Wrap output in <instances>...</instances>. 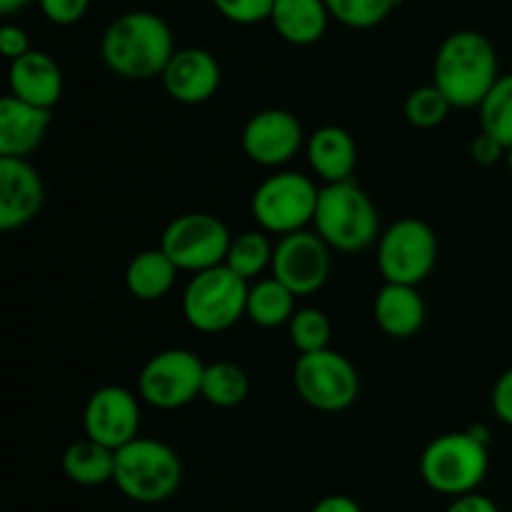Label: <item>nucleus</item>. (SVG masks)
<instances>
[{
	"instance_id": "1",
	"label": "nucleus",
	"mask_w": 512,
	"mask_h": 512,
	"mask_svg": "<svg viewBox=\"0 0 512 512\" xmlns=\"http://www.w3.org/2000/svg\"><path fill=\"white\" fill-rule=\"evenodd\" d=\"M173 30L150 10L118 15L100 38L105 68L125 80H153L163 75L175 55Z\"/></svg>"
},
{
	"instance_id": "39",
	"label": "nucleus",
	"mask_w": 512,
	"mask_h": 512,
	"mask_svg": "<svg viewBox=\"0 0 512 512\" xmlns=\"http://www.w3.org/2000/svg\"><path fill=\"white\" fill-rule=\"evenodd\" d=\"M505 163H508V170L512 173V148L508 150V158H505Z\"/></svg>"
},
{
	"instance_id": "10",
	"label": "nucleus",
	"mask_w": 512,
	"mask_h": 512,
	"mask_svg": "<svg viewBox=\"0 0 512 512\" xmlns=\"http://www.w3.org/2000/svg\"><path fill=\"white\" fill-rule=\"evenodd\" d=\"M228 225L213 213H183L165 225L158 248L168 255L180 273L198 275L225 265L230 248Z\"/></svg>"
},
{
	"instance_id": "28",
	"label": "nucleus",
	"mask_w": 512,
	"mask_h": 512,
	"mask_svg": "<svg viewBox=\"0 0 512 512\" xmlns=\"http://www.w3.org/2000/svg\"><path fill=\"white\" fill-rule=\"evenodd\" d=\"M288 335L293 348L300 355L320 353V350L330 348V338H333V325L330 318L320 308H298L293 320L288 323Z\"/></svg>"
},
{
	"instance_id": "29",
	"label": "nucleus",
	"mask_w": 512,
	"mask_h": 512,
	"mask_svg": "<svg viewBox=\"0 0 512 512\" xmlns=\"http://www.w3.org/2000/svg\"><path fill=\"white\" fill-rule=\"evenodd\" d=\"M403 0H325L330 18L353 30H370L388 20Z\"/></svg>"
},
{
	"instance_id": "16",
	"label": "nucleus",
	"mask_w": 512,
	"mask_h": 512,
	"mask_svg": "<svg viewBox=\"0 0 512 512\" xmlns=\"http://www.w3.org/2000/svg\"><path fill=\"white\" fill-rule=\"evenodd\" d=\"M163 88L175 103L180 105H200L208 103L223 83V70L218 58L210 50L188 45V48L175 50L168 68L160 75Z\"/></svg>"
},
{
	"instance_id": "38",
	"label": "nucleus",
	"mask_w": 512,
	"mask_h": 512,
	"mask_svg": "<svg viewBox=\"0 0 512 512\" xmlns=\"http://www.w3.org/2000/svg\"><path fill=\"white\" fill-rule=\"evenodd\" d=\"M30 0H0V13L3 15H13L18 10H23Z\"/></svg>"
},
{
	"instance_id": "14",
	"label": "nucleus",
	"mask_w": 512,
	"mask_h": 512,
	"mask_svg": "<svg viewBox=\"0 0 512 512\" xmlns=\"http://www.w3.org/2000/svg\"><path fill=\"white\" fill-rule=\"evenodd\" d=\"M140 395L120 385H103L88 398L83 410L85 438L120 450L140 438Z\"/></svg>"
},
{
	"instance_id": "32",
	"label": "nucleus",
	"mask_w": 512,
	"mask_h": 512,
	"mask_svg": "<svg viewBox=\"0 0 512 512\" xmlns=\"http://www.w3.org/2000/svg\"><path fill=\"white\" fill-rule=\"evenodd\" d=\"M40 10L53 25H75L85 18L90 8V0H38Z\"/></svg>"
},
{
	"instance_id": "22",
	"label": "nucleus",
	"mask_w": 512,
	"mask_h": 512,
	"mask_svg": "<svg viewBox=\"0 0 512 512\" xmlns=\"http://www.w3.org/2000/svg\"><path fill=\"white\" fill-rule=\"evenodd\" d=\"M180 270L160 248L140 250L125 268V288L143 303H155L173 290Z\"/></svg>"
},
{
	"instance_id": "30",
	"label": "nucleus",
	"mask_w": 512,
	"mask_h": 512,
	"mask_svg": "<svg viewBox=\"0 0 512 512\" xmlns=\"http://www.w3.org/2000/svg\"><path fill=\"white\" fill-rule=\"evenodd\" d=\"M450 110H453L450 100L433 83L420 85L405 98V118L413 128L420 130H433L443 125L448 120Z\"/></svg>"
},
{
	"instance_id": "36",
	"label": "nucleus",
	"mask_w": 512,
	"mask_h": 512,
	"mask_svg": "<svg viewBox=\"0 0 512 512\" xmlns=\"http://www.w3.org/2000/svg\"><path fill=\"white\" fill-rule=\"evenodd\" d=\"M445 512H500V510L488 495L468 493V495H460V498H453V503L445 508Z\"/></svg>"
},
{
	"instance_id": "37",
	"label": "nucleus",
	"mask_w": 512,
	"mask_h": 512,
	"mask_svg": "<svg viewBox=\"0 0 512 512\" xmlns=\"http://www.w3.org/2000/svg\"><path fill=\"white\" fill-rule=\"evenodd\" d=\"M310 512H363V508L350 495H325Z\"/></svg>"
},
{
	"instance_id": "25",
	"label": "nucleus",
	"mask_w": 512,
	"mask_h": 512,
	"mask_svg": "<svg viewBox=\"0 0 512 512\" xmlns=\"http://www.w3.org/2000/svg\"><path fill=\"white\" fill-rule=\"evenodd\" d=\"M273 253L275 243H270L268 233H263L260 228L245 230V233L233 235V240H230L225 268L233 270L245 283H255V280L263 278V273H270Z\"/></svg>"
},
{
	"instance_id": "31",
	"label": "nucleus",
	"mask_w": 512,
	"mask_h": 512,
	"mask_svg": "<svg viewBox=\"0 0 512 512\" xmlns=\"http://www.w3.org/2000/svg\"><path fill=\"white\" fill-rule=\"evenodd\" d=\"M275 0H213V8L235 25H255L270 20Z\"/></svg>"
},
{
	"instance_id": "6",
	"label": "nucleus",
	"mask_w": 512,
	"mask_h": 512,
	"mask_svg": "<svg viewBox=\"0 0 512 512\" xmlns=\"http://www.w3.org/2000/svg\"><path fill=\"white\" fill-rule=\"evenodd\" d=\"M318 195L320 185L313 178L298 170H278L255 188L250 215L263 233L285 238L313 225Z\"/></svg>"
},
{
	"instance_id": "11",
	"label": "nucleus",
	"mask_w": 512,
	"mask_h": 512,
	"mask_svg": "<svg viewBox=\"0 0 512 512\" xmlns=\"http://www.w3.org/2000/svg\"><path fill=\"white\" fill-rule=\"evenodd\" d=\"M205 365L185 348H168L150 355L138 375V395L155 410H180L203 393Z\"/></svg>"
},
{
	"instance_id": "19",
	"label": "nucleus",
	"mask_w": 512,
	"mask_h": 512,
	"mask_svg": "<svg viewBox=\"0 0 512 512\" xmlns=\"http://www.w3.org/2000/svg\"><path fill=\"white\" fill-rule=\"evenodd\" d=\"M50 110L5 95L0 100V158H28L43 145Z\"/></svg>"
},
{
	"instance_id": "2",
	"label": "nucleus",
	"mask_w": 512,
	"mask_h": 512,
	"mask_svg": "<svg viewBox=\"0 0 512 512\" xmlns=\"http://www.w3.org/2000/svg\"><path fill=\"white\" fill-rule=\"evenodd\" d=\"M498 78V53L478 30L450 33L435 53L433 85L453 108H480Z\"/></svg>"
},
{
	"instance_id": "9",
	"label": "nucleus",
	"mask_w": 512,
	"mask_h": 512,
	"mask_svg": "<svg viewBox=\"0 0 512 512\" xmlns=\"http://www.w3.org/2000/svg\"><path fill=\"white\" fill-rule=\"evenodd\" d=\"M438 235L425 220L400 218L378 240V270L385 283L418 288L438 263Z\"/></svg>"
},
{
	"instance_id": "4",
	"label": "nucleus",
	"mask_w": 512,
	"mask_h": 512,
	"mask_svg": "<svg viewBox=\"0 0 512 512\" xmlns=\"http://www.w3.org/2000/svg\"><path fill=\"white\" fill-rule=\"evenodd\" d=\"M313 230L338 253H363L380 240V213L355 180L320 185Z\"/></svg>"
},
{
	"instance_id": "17",
	"label": "nucleus",
	"mask_w": 512,
	"mask_h": 512,
	"mask_svg": "<svg viewBox=\"0 0 512 512\" xmlns=\"http://www.w3.org/2000/svg\"><path fill=\"white\" fill-rule=\"evenodd\" d=\"M8 88V95L23 100V103L53 110L63 98V68H60L53 55L43 53V50H30L23 58L10 63Z\"/></svg>"
},
{
	"instance_id": "34",
	"label": "nucleus",
	"mask_w": 512,
	"mask_h": 512,
	"mask_svg": "<svg viewBox=\"0 0 512 512\" xmlns=\"http://www.w3.org/2000/svg\"><path fill=\"white\" fill-rule=\"evenodd\" d=\"M490 405H493V413L498 415L500 423L510 425L512 428V368L505 370V373L495 380Z\"/></svg>"
},
{
	"instance_id": "27",
	"label": "nucleus",
	"mask_w": 512,
	"mask_h": 512,
	"mask_svg": "<svg viewBox=\"0 0 512 512\" xmlns=\"http://www.w3.org/2000/svg\"><path fill=\"white\" fill-rule=\"evenodd\" d=\"M480 130L498 140L505 150L512 148V73L500 75L478 108Z\"/></svg>"
},
{
	"instance_id": "13",
	"label": "nucleus",
	"mask_w": 512,
	"mask_h": 512,
	"mask_svg": "<svg viewBox=\"0 0 512 512\" xmlns=\"http://www.w3.org/2000/svg\"><path fill=\"white\" fill-rule=\"evenodd\" d=\"M303 123L283 108H265L250 115L240 145L243 153L260 168H283L305 148Z\"/></svg>"
},
{
	"instance_id": "3",
	"label": "nucleus",
	"mask_w": 512,
	"mask_h": 512,
	"mask_svg": "<svg viewBox=\"0 0 512 512\" xmlns=\"http://www.w3.org/2000/svg\"><path fill=\"white\" fill-rule=\"evenodd\" d=\"M488 445L490 435L485 428L438 435L420 455V478L433 493L448 498L478 493L490 470Z\"/></svg>"
},
{
	"instance_id": "35",
	"label": "nucleus",
	"mask_w": 512,
	"mask_h": 512,
	"mask_svg": "<svg viewBox=\"0 0 512 512\" xmlns=\"http://www.w3.org/2000/svg\"><path fill=\"white\" fill-rule=\"evenodd\" d=\"M30 50H33L30 48V38L20 25L5 23L3 28H0V53H3L10 63L23 58V55L30 53Z\"/></svg>"
},
{
	"instance_id": "18",
	"label": "nucleus",
	"mask_w": 512,
	"mask_h": 512,
	"mask_svg": "<svg viewBox=\"0 0 512 512\" xmlns=\"http://www.w3.org/2000/svg\"><path fill=\"white\" fill-rule=\"evenodd\" d=\"M305 158L323 185L345 183L358 168V143L340 125H323L305 140Z\"/></svg>"
},
{
	"instance_id": "33",
	"label": "nucleus",
	"mask_w": 512,
	"mask_h": 512,
	"mask_svg": "<svg viewBox=\"0 0 512 512\" xmlns=\"http://www.w3.org/2000/svg\"><path fill=\"white\" fill-rule=\"evenodd\" d=\"M470 158H473V163L483 165V168H490V165L508 158V150H505L498 140L490 138L488 133L480 130V133L473 138V143H470Z\"/></svg>"
},
{
	"instance_id": "15",
	"label": "nucleus",
	"mask_w": 512,
	"mask_h": 512,
	"mask_svg": "<svg viewBox=\"0 0 512 512\" xmlns=\"http://www.w3.org/2000/svg\"><path fill=\"white\" fill-rule=\"evenodd\" d=\"M45 203L43 175L28 158H0V230L13 233L40 215Z\"/></svg>"
},
{
	"instance_id": "20",
	"label": "nucleus",
	"mask_w": 512,
	"mask_h": 512,
	"mask_svg": "<svg viewBox=\"0 0 512 512\" xmlns=\"http://www.w3.org/2000/svg\"><path fill=\"white\" fill-rule=\"evenodd\" d=\"M373 318L375 325L385 335H390L395 340H405L413 338V335H418L423 330L425 318H428V308H425L423 295L413 285L385 283L375 293Z\"/></svg>"
},
{
	"instance_id": "7",
	"label": "nucleus",
	"mask_w": 512,
	"mask_h": 512,
	"mask_svg": "<svg viewBox=\"0 0 512 512\" xmlns=\"http://www.w3.org/2000/svg\"><path fill=\"white\" fill-rule=\"evenodd\" d=\"M250 283L228 270L225 265L193 275L183 290V315L198 333H225L245 318Z\"/></svg>"
},
{
	"instance_id": "5",
	"label": "nucleus",
	"mask_w": 512,
	"mask_h": 512,
	"mask_svg": "<svg viewBox=\"0 0 512 512\" xmlns=\"http://www.w3.org/2000/svg\"><path fill=\"white\" fill-rule=\"evenodd\" d=\"M115 488L140 505H158L183 485V460L168 443L143 438L115 450Z\"/></svg>"
},
{
	"instance_id": "24",
	"label": "nucleus",
	"mask_w": 512,
	"mask_h": 512,
	"mask_svg": "<svg viewBox=\"0 0 512 512\" xmlns=\"http://www.w3.org/2000/svg\"><path fill=\"white\" fill-rule=\"evenodd\" d=\"M295 300H298V295L290 293L280 280L268 275V278H260L255 283H250L245 318L253 325H258V328H280V325H288L293 320V315L298 313Z\"/></svg>"
},
{
	"instance_id": "12",
	"label": "nucleus",
	"mask_w": 512,
	"mask_h": 512,
	"mask_svg": "<svg viewBox=\"0 0 512 512\" xmlns=\"http://www.w3.org/2000/svg\"><path fill=\"white\" fill-rule=\"evenodd\" d=\"M333 273V248L315 230L278 238L270 275L298 298L315 295L325 288Z\"/></svg>"
},
{
	"instance_id": "23",
	"label": "nucleus",
	"mask_w": 512,
	"mask_h": 512,
	"mask_svg": "<svg viewBox=\"0 0 512 512\" xmlns=\"http://www.w3.org/2000/svg\"><path fill=\"white\" fill-rule=\"evenodd\" d=\"M60 465L65 478L80 488H98L115 480V450L90 438L70 443L60 458Z\"/></svg>"
},
{
	"instance_id": "26",
	"label": "nucleus",
	"mask_w": 512,
	"mask_h": 512,
	"mask_svg": "<svg viewBox=\"0 0 512 512\" xmlns=\"http://www.w3.org/2000/svg\"><path fill=\"white\" fill-rule=\"evenodd\" d=\"M250 395V378L238 363L230 360H215V363L205 365L203 378V393L200 398L208 405L220 410L238 408L248 400Z\"/></svg>"
},
{
	"instance_id": "8",
	"label": "nucleus",
	"mask_w": 512,
	"mask_h": 512,
	"mask_svg": "<svg viewBox=\"0 0 512 512\" xmlns=\"http://www.w3.org/2000/svg\"><path fill=\"white\" fill-rule=\"evenodd\" d=\"M293 388L313 410L345 413L360 398V373L343 353L328 348L295 360Z\"/></svg>"
},
{
	"instance_id": "21",
	"label": "nucleus",
	"mask_w": 512,
	"mask_h": 512,
	"mask_svg": "<svg viewBox=\"0 0 512 512\" xmlns=\"http://www.w3.org/2000/svg\"><path fill=\"white\" fill-rule=\"evenodd\" d=\"M325 0H275L270 25L290 45H313L325 35L330 23Z\"/></svg>"
}]
</instances>
